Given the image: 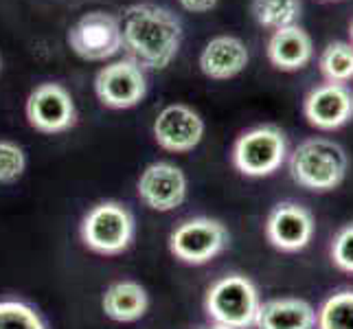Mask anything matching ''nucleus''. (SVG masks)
I'll return each mask as SVG.
<instances>
[{
    "label": "nucleus",
    "mask_w": 353,
    "mask_h": 329,
    "mask_svg": "<svg viewBox=\"0 0 353 329\" xmlns=\"http://www.w3.org/2000/svg\"><path fill=\"white\" fill-rule=\"evenodd\" d=\"M316 233L314 215L299 202H279L265 219V237L276 250H305Z\"/></svg>",
    "instance_id": "nucleus-10"
},
{
    "label": "nucleus",
    "mask_w": 353,
    "mask_h": 329,
    "mask_svg": "<svg viewBox=\"0 0 353 329\" xmlns=\"http://www.w3.org/2000/svg\"><path fill=\"white\" fill-rule=\"evenodd\" d=\"M288 169L299 187L327 193L340 187L349 172V156L343 145L330 139H305L288 156Z\"/></svg>",
    "instance_id": "nucleus-2"
},
{
    "label": "nucleus",
    "mask_w": 353,
    "mask_h": 329,
    "mask_svg": "<svg viewBox=\"0 0 353 329\" xmlns=\"http://www.w3.org/2000/svg\"><path fill=\"white\" fill-rule=\"evenodd\" d=\"M202 329H228V327H224V325H209V327H202Z\"/></svg>",
    "instance_id": "nucleus-25"
},
{
    "label": "nucleus",
    "mask_w": 353,
    "mask_h": 329,
    "mask_svg": "<svg viewBox=\"0 0 353 329\" xmlns=\"http://www.w3.org/2000/svg\"><path fill=\"white\" fill-rule=\"evenodd\" d=\"M228 246V230L213 217H191L180 222L169 235V250L189 266H202L215 259Z\"/></svg>",
    "instance_id": "nucleus-7"
},
{
    "label": "nucleus",
    "mask_w": 353,
    "mask_h": 329,
    "mask_svg": "<svg viewBox=\"0 0 353 329\" xmlns=\"http://www.w3.org/2000/svg\"><path fill=\"white\" fill-rule=\"evenodd\" d=\"M0 329H46V325L27 303L0 301Z\"/></svg>",
    "instance_id": "nucleus-21"
},
{
    "label": "nucleus",
    "mask_w": 353,
    "mask_h": 329,
    "mask_svg": "<svg viewBox=\"0 0 353 329\" xmlns=\"http://www.w3.org/2000/svg\"><path fill=\"white\" fill-rule=\"evenodd\" d=\"M319 68L325 81L347 83L353 79V44L330 42L319 57Z\"/></svg>",
    "instance_id": "nucleus-20"
},
{
    "label": "nucleus",
    "mask_w": 353,
    "mask_h": 329,
    "mask_svg": "<svg viewBox=\"0 0 353 329\" xmlns=\"http://www.w3.org/2000/svg\"><path fill=\"white\" fill-rule=\"evenodd\" d=\"M119 20L125 53L143 70H163L176 59L182 44V22L172 9L137 3Z\"/></svg>",
    "instance_id": "nucleus-1"
},
{
    "label": "nucleus",
    "mask_w": 353,
    "mask_h": 329,
    "mask_svg": "<svg viewBox=\"0 0 353 329\" xmlns=\"http://www.w3.org/2000/svg\"><path fill=\"white\" fill-rule=\"evenodd\" d=\"M94 94L105 108L130 110L139 106L148 94L145 70L130 57L103 66L94 77Z\"/></svg>",
    "instance_id": "nucleus-8"
},
{
    "label": "nucleus",
    "mask_w": 353,
    "mask_h": 329,
    "mask_svg": "<svg viewBox=\"0 0 353 329\" xmlns=\"http://www.w3.org/2000/svg\"><path fill=\"white\" fill-rule=\"evenodd\" d=\"M316 329H353V290H338L316 310Z\"/></svg>",
    "instance_id": "nucleus-19"
},
{
    "label": "nucleus",
    "mask_w": 353,
    "mask_h": 329,
    "mask_svg": "<svg viewBox=\"0 0 353 329\" xmlns=\"http://www.w3.org/2000/svg\"><path fill=\"white\" fill-rule=\"evenodd\" d=\"M0 68H3V59H0Z\"/></svg>",
    "instance_id": "nucleus-27"
},
{
    "label": "nucleus",
    "mask_w": 353,
    "mask_h": 329,
    "mask_svg": "<svg viewBox=\"0 0 353 329\" xmlns=\"http://www.w3.org/2000/svg\"><path fill=\"white\" fill-rule=\"evenodd\" d=\"M66 42L86 62H105L123 48L121 20L108 11H88L68 29Z\"/></svg>",
    "instance_id": "nucleus-6"
},
{
    "label": "nucleus",
    "mask_w": 353,
    "mask_h": 329,
    "mask_svg": "<svg viewBox=\"0 0 353 329\" xmlns=\"http://www.w3.org/2000/svg\"><path fill=\"white\" fill-rule=\"evenodd\" d=\"M257 329H316V310L296 297L263 301L257 314Z\"/></svg>",
    "instance_id": "nucleus-16"
},
{
    "label": "nucleus",
    "mask_w": 353,
    "mask_h": 329,
    "mask_svg": "<svg viewBox=\"0 0 353 329\" xmlns=\"http://www.w3.org/2000/svg\"><path fill=\"white\" fill-rule=\"evenodd\" d=\"M349 35H351V44H353V20H351V27H349Z\"/></svg>",
    "instance_id": "nucleus-26"
},
{
    "label": "nucleus",
    "mask_w": 353,
    "mask_h": 329,
    "mask_svg": "<svg viewBox=\"0 0 353 329\" xmlns=\"http://www.w3.org/2000/svg\"><path fill=\"white\" fill-rule=\"evenodd\" d=\"M261 297L246 275L230 272L211 283L204 297V312L215 325L228 329H250L257 323Z\"/></svg>",
    "instance_id": "nucleus-3"
},
{
    "label": "nucleus",
    "mask_w": 353,
    "mask_h": 329,
    "mask_svg": "<svg viewBox=\"0 0 353 329\" xmlns=\"http://www.w3.org/2000/svg\"><path fill=\"white\" fill-rule=\"evenodd\" d=\"M101 308L108 319H112L117 323H134L143 319L150 308L148 290L137 281L123 279V281L112 283L103 292Z\"/></svg>",
    "instance_id": "nucleus-17"
},
{
    "label": "nucleus",
    "mask_w": 353,
    "mask_h": 329,
    "mask_svg": "<svg viewBox=\"0 0 353 329\" xmlns=\"http://www.w3.org/2000/svg\"><path fill=\"white\" fill-rule=\"evenodd\" d=\"M27 121L33 130L42 134H59L77 123V108L70 92L55 81L35 86L24 106Z\"/></svg>",
    "instance_id": "nucleus-9"
},
{
    "label": "nucleus",
    "mask_w": 353,
    "mask_h": 329,
    "mask_svg": "<svg viewBox=\"0 0 353 329\" xmlns=\"http://www.w3.org/2000/svg\"><path fill=\"white\" fill-rule=\"evenodd\" d=\"M265 53L276 70L296 72L301 68H305L314 57L312 35L303 27H299V24L272 31Z\"/></svg>",
    "instance_id": "nucleus-15"
},
{
    "label": "nucleus",
    "mask_w": 353,
    "mask_h": 329,
    "mask_svg": "<svg viewBox=\"0 0 353 329\" xmlns=\"http://www.w3.org/2000/svg\"><path fill=\"white\" fill-rule=\"evenodd\" d=\"M154 139L163 150L187 154L196 150L204 137V121L193 108L172 103L163 108L154 121Z\"/></svg>",
    "instance_id": "nucleus-13"
},
{
    "label": "nucleus",
    "mask_w": 353,
    "mask_h": 329,
    "mask_svg": "<svg viewBox=\"0 0 353 329\" xmlns=\"http://www.w3.org/2000/svg\"><path fill=\"white\" fill-rule=\"evenodd\" d=\"M332 261L338 270L353 275V222L345 224L332 239Z\"/></svg>",
    "instance_id": "nucleus-23"
},
{
    "label": "nucleus",
    "mask_w": 353,
    "mask_h": 329,
    "mask_svg": "<svg viewBox=\"0 0 353 329\" xmlns=\"http://www.w3.org/2000/svg\"><path fill=\"white\" fill-rule=\"evenodd\" d=\"M137 191L141 202L152 211H174L187 200V176L172 163H152L141 172Z\"/></svg>",
    "instance_id": "nucleus-11"
},
{
    "label": "nucleus",
    "mask_w": 353,
    "mask_h": 329,
    "mask_svg": "<svg viewBox=\"0 0 353 329\" xmlns=\"http://www.w3.org/2000/svg\"><path fill=\"white\" fill-rule=\"evenodd\" d=\"M250 62L248 46L235 35H217L200 53V70L209 79L226 81L246 70Z\"/></svg>",
    "instance_id": "nucleus-14"
},
{
    "label": "nucleus",
    "mask_w": 353,
    "mask_h": 329,
    "mask_svg": "<svg viewBox=\"0 0 353 329\" xmlns=\"http://www.w3.org/2000/svg\"><path fill=\"white\" fill-rule=\"evenodd\" d=\"M182 5V9L191 11V14H206V11H211L217 7L220 0H178Z\"/></svg>",
    "instance_id": "nucleus-24"
},
{
    "label": "nucleus",
    "mask_w": 353,
    "mask_h": 329,
    "mask_svg": "<svg viewBox=\"0 0 353 329\" xmlns=\"http://www.w3.org/2000/svg\"><path fill=\"white\" fill-rule=\"evenodd\" d=\"M233 165L241 176L265 178L281 169L288 158V139L279 126L265 123L241 132L233 152Z\"/></svg>",
    "instance_id": "nucleus-5"
},
{
    "label": "nucleus",
    "mask_w": 353,
    "mask_h": 329,
    "mask_svg": "<svg viewBox=\"0 0 353 329\" xmlns=\"http://www.w3.org/2000/svg\"><path fill=\"white\" fill-rule=\"evenodd\" d=\"M250 14L263 29H285L294 27L301 20L303 3L301 0H252Z\"/></svg>",
    "instance_id": "nucleus-18"
},
{
    "label": "nucleus",
    "mask_w": 353,
    "mask_h": 329,
    "mask_svg": "<svg viewBox=\"0 0 353 329\" xmlns=\"http://www.w3.org/2000/svg\"><path fill=\"white\" fill-rule=\"evenodd\" d=\"M137 233V222L128 206L114 200L94 204L83 215L79 235L83 246L97 255H121L130 248Z\"/></svg>",
    "instance_id": "nucleus-4"
},
{
    "label": "nucleus",
    "mask_w": 353,
    "mask_h": 329,
    "mask_svg": "<svg viewBox=\"0 0 353 329\" xmlns=\"http://www.w3.org/2000/svg\"><path fill=\"white\" fill-rule=\"evenodd\" d=\"M303 114L316 130L334 132L345 128L353 119V92L347 83L325 81L307 92Z\"/></svg>",
    "instance_id": "nucleus-12"
},
{
    "label": "nucleus",
    "mask_w": 353,
    "mask_h": 329,
    "mask_svg": "<svg viewBox=\"0 0 353 329\" xmlns=\"http://www.w3.org/2000/svg\"><path fill=\"white\" fill-rule=\"evenodd\" d=\"M27 169L24 150L14 141H0V182H16Z\"/></svg>",
    "instance_id": "nucleus-22"
}]
</instances>
